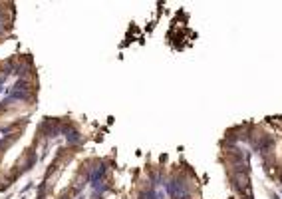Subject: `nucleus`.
Segmentation results:
<instances>
[{
  "label": "nucleus",
  "mask_w": 282,
  "mask_h": 199,
  "mask_svg": "<svg viewBox=\"0 0 282 199\" xmlns=\"http://www.w3.org/2000/svg\"><path fill=\"white\" fill-rule=\"evenodd\" d=\"M139 199H157V189H153V187L143 189V191L139 193Z\"/></svg>",
  "instance_id": "obj_1"
}]
</instances>
